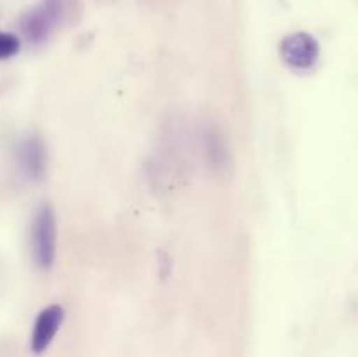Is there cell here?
Here are the masks:
<instances>
[{"label":"cell","mask_w":358,"mask_h":357,"mask_svg":"<svg viewBox=\"0 0 358 357\" xmlns=\"http://www.w3.org/2000/svg\"><path fill=\"white\" fill-rule=\"evenodd\" d=\"M80 14L79 0H42L21 20V31L31 44L48 41L56 30L73 23Z\"/></svg>","instance_id":"obj_1"},{"label":"cell","mask_w":358,"mask_h":357,"mask_svg":"<svg viewBox=\"0 0 358 357\" xmlns=\"http://www.w3.org/2000/svg\"><path fill=\"white\" fill-rule=\"evenodd\" d=\"M30 247L38 268L49 270L56 259V219L49 205H42L31 220Z\"/></svg>","instance_id":"obj_2"},{"label":"cell","mask_w":358,"mask_h":357,"mask_svg":"<svg viewBox=\"0 0 358 357\" xmlns=\"http://www.w3.org/2000/svg\"><path fill=\"white\" fill-rule=\"evenodd\" d=\"M280 56L289 69L296 72H310L320 58V46L308 31H294L280 42Z\"/></svg>","instance_id":"obj_3"},{"label":"cell","mask_w":358,"mask_h":357,"mask_svg":"<svg viewBox=\"0 0 358 357\" xmlns=\"http://www.w3.org/2000/svg\"><path fill=\"white\" fill-rule=\"evenodd\" d=\"M16 161L24 177L31 181L41 178L48 168V153L44 142L38 136H28L21 140L16 149Z\"/></svg>","instance_id":"obj_4"},{"label":"cell","mask_w":358,"mask_h":357,"mask_svg":"<svg viewBox=\"0 0 358 357\" xmlns=\"http://www.w3.org/2000/svg\"><path fill=\"white\" fill-rule=\"evenodd\" d=\"M65 312L59 304H49L35 318L34 329H31V352L42 354L52 342L58 329L62 328Z\"/></svg>","instance_id":"obj_5"},{"label":"cell","mask_w":358,"mask_h":357,"mask_svg":"<svg viewBox=\"0 0 358 357\" xmlns=\"http://www.w3.org/2000/svg\"><path fill=\"white\" fill-rule=\"evenodd\" d=\"M205 156L208 167L217 177H226L231 172V154L226 140L219 130L212 128L205 133Z\"/></svg>","instance_id":"obj_6"},{"label":"cell","mask_w":358,"mask_h":357,"mask_svg":"<svg viewBox=\"0 0 358 357\" xmlns=\"http://www.w3.org/2000/svg\"><path fill=\"white\" fill-rule=\"evenodd\" d=\"M21 42L16 35L0 31V59H9L20 52Z\"/></svg>","instance_id":"obj_7"}]
</instances>
